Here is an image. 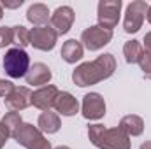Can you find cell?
I'll list each match as a JSON object with an SVG mask.
<instances>
[{
  "mask_svg": "<svg viewBox=\"0 0 151 149\" xmlns=\"http://www.w3.org/2000/svg\"><path fill=\"white\" fill-rule=\"evenodd\" d=\"M114 70H116V60L111 53H106L93 62H86L76 67V70L72 72V81L79 88H84L97 84L104 79H109L114 74Z\"/></svg>",
  "mask_w": 151,
  "mask_h": 149,
  "instance_id": "1",
  "label": "cell"
},
{
  "mask_svg": "<svg viewBox=\"0 0 151 149\" xmlns=\"http://www.w3.org/2000/svg\"><path fill=\"white\" fill-rule=\"evenodd\" d=\"M88 139L99 149H130V137L119 128H106L104 125H90Z\"/></svg>",
  "mask_w": 151,
  "mask_h": 149,
  "instance_id": "2",
  "label": "cell"
},
{
  "mask_svg": "<svg viewBox=\"0 0 151 149\" xmlns=\"http://www.w3.org/2000/svg\"><path fill=\"white\" fill-rule=\"evenodd\" d=\"M4 70L12 79L25 77L27 72L30 70V56L27 54V51L19 47L9 49L4 56Z\"/></svg>",
  "mask_w": 151,
  "mask_h": 149,
  "instance_id": "3",
  "label": "cell"
},
{
  "mask_svg": "<svg viewBox=\"0 0 151 149\" xmlns=\"http://www.w3.org/2000/svg\"><path fill=\"white\" fill-rule=\"evenodd\" d=\"M14 140L27 149H51L49 140L42 135L37 126L30 123H21V126L14 132Z\"/></svg>",
  "mask_w": 151,
  "mask_h": 149,
  "instance_id": "4",
  "label": "cell"
},
{
  "mask_svg": "<svg viewBox=\"0 0 151 149\" xmlns=\"http://www.w3.org/2000/svg\"><path fill=\"white\" fill-rule=\"evenodd\" d=\"M121 0H100L99 2V11H97V19L99 27L104 30H111L119 21V12H121Z\"/></svg>",
  "mask_w": 151,
  "mask_h": 149,
  "instance_id": "5",
  "label": "cell"
},
{
  "mask_svg": "<svg viewBox=\"0 0 151 149\" xmlns=\"http://www.w3.org/2000/svg\"><path fill=\"white\" fill-rule=\"evenodd\" d=\"M148 4L142 0H135L132 4H128L127 12H125V19H123V28L127 34H135L141 30L146 12H148Z\"/></svg>",
  "mask_w": 151,
  "mask_h": 149,
  "instance_id": "6",
  "label": "cell"
},
{
  "mask_svg": "<svg viewBox=\"0 0 151 149\" xmlns=\"http://www.w3.org/2000/svg\"><path fill=\"white\" fill-rule=\"evenodd\" d=\"M113 40V32L111 30H104L99 25L86 28L81 34V42L84 44V47L88 51H99L104 46H107Z\"/></svg>",
  "mask_w": 151,
  "mask_h": 149,
  "instance_id": "7",
  "label": "cell"
},
{
  "mask_svg": "<svg viewBox=\"0 0 151 149\" xmlns=\"http://www.w3.org/2000/svg\"><path fill=\"white\" fill-rule=\"evenodd\" d=\"M58 34L51 27H35L30 30V44L40 51H51L56 46Z\"/></svg>",
  "mask_w": 151,
  "mask_h": 149,
  "instance_id": "8",
  "label": "cell"
},
{
  "mask_svg": "<svg viewBox=\"0 0 151 149\" xmlns=\"http://www.w3.org/2000/svg\"><path fill=\"white\" fill-rule=\"evenodd\" d=\"M74 16L76 14H74V11H72V7H69V5H62V7H58V9L51 14V18H49L51 28H53L58 35L67 34V32L72 28Z\"/></svg>",
  "mask_w": 151,
  "mask_h": 149,
  "instance_id": "9",
  "label": "cell"
},
{
  "mask_svg": "<svg viewBox=\"0 0 151 149\" xmlns=\"http://www.w3.org/2000/svg\"><path fill=\"white\" fill-rule=\"evenodd\" d=\"M106 114V102L99 93H88L83 98V116L90 121H97Z\"/></svg>",
  "mask_w": 151,
  "mask_h": 149,
  "instance_id": "10",
  "label": "cell"
},
{
  "mask_svg": "<svg viewBox=\"0 0 151 149\" xmlns=\"http://www.w3.org/2000/svg\"><path fill=\"white\" fill-rule=\"evenodd\" d=\"M58 88L53 84H46L40 86L37 91L32 93V105L37 107L40 111H51V107H55V100L58 97Z\"/></svg>",
  "mask_w": 151,
  "mask_h": 149,
  "instance_id": "11",
  "label": "cell"
},
{
  "mask_svg": "<svg viewBox=\"0 0 151 149\" xmlns=\"http://www.w3.org/2000/svg\"><path fill=\"white\" fill-rule=\"evenodd\" d=\"M5 105L14 112L23 111V109H27L28 105H32V91H30V88H27V86L16 88V90L5 98Z\"/></svg>",
  "mask_w": 151,
  "mask_h": 149,
  "instance_id": "12",
  "label": "cell"
},
{
  "mask_svg": "<svg viewBox=\"0 0 151 149\" xmlns=\"http://www.w3.org/2000/svg\"><path fill=\"white\" fill-rule=\"evenodd\" d=\"M55 109L62 116H74L79 112V102L69 91H60L55 100Z\"/></svg>",
  "mask_w": 151,
  "mask_h": 149,
  "instance_id": "13",
  "label": "cell"
},
{
  "mask_svg": "<svg viewBox=\"0 0 151 149\" xmlns=\"http://www.w3.org/2000/svg\"><path fill=\"white\" fill-rule=\"evenodd\" d=\"M51 70L47 65L44 63H34L30 67V70L27 72L25 79H27V84H32V86H46L49 81H51Z\"/></svg>",
  "mask_w": 151,
  "mask_h": 149,
  "instance_id": "14",
  "label": "cell"
},
{
  "mask_svg": "<svg viewBox=\"0 0 151 149\" xmlns=\"http://www.w3.org/2000/svg\"><path fill=\"white\" fill-rule=\"evenodd\" d=\"M123 133H127L128 137H137L144 132V121L141 116H135V114H128L125 117H121L119 121V126H118Z\"/></svg>",
  "mask_w": 151,
  "mask_h": 149,
  "instance_id": "15",
  "label": "cell"
},
{
  "mask_svg": "<svg viewBox=\"0 0 151 149\" xmlns=\"http://www.w3.org/2000/svg\"><path fill=\"white\" fill-rule=\"evenodd\" d=\"M37 126L42 133H56L62 126V121H60V116L56 112L51 111H44L39 116Z\"/></svg>",
  "mask_w": 151,
  "mask_h": 149,
  "instance_id": "16",
  "label": "cell"
},
{
  "mask_svg": "<svg viewBox=\"0 0 151 149\" xmlns=\"http://www.w3.org/2000/svg\"><path fill=\"white\" fill-rule=\"evenodd\" d=\"M83 44L77 42L76 39H69L63 46H62V58L67 62V63H76L83 58Z\"/></svg>",
  "mask_w": 151,
  "mask_h": 149,
  "instance_id": "17",
  "label": "cell"
},
{
  "mask_svg": "<svg viewBox=\"0 0 151 149\" xmlns=\"http://www.w3.org/2000/svg\"><path fill=\"white\" fill-rule=\"evenodd\" d=\"M49 9L44 4H34L27 11V19L35 27H44V23L49 21Z\"/></svg>",
  "mask_w": 151,
  "mask_h": 149,
  "instance_id": "18",
  "label": "cell"
},
{
  "mask_svg": "<svg viewBox=\"0 0 151 149\" xmlns=\"http://www.w3.org/2000/svg\"><path fill=\"white\" fill-rule=\"evenodd\" d=\"M123 54H125L127 63H139V60L144 54V49L139 40H128L123 46Z\"/></svg>",
  "mask_w": 151,
  "mask_h": 149,
  "instance_id": "19",
  "label": "cell"
},
{
  "mask_svg": "<svg viewBox=\"0 0 151 149\" xmlns=\"http://www.w3.org/2000/svg\"><path fill=\"white\" fill-rule=\"evenodd\" d=\"M12 44H16L19 49L27 47L30 44V30L21 25L12 27Z\"/></svg>",
  "mask_w": 151,
  "mask_h": 149,
  "instance_id": "20",
  "label": "cell"
},
{
  "mask_svg": "<svg viewBox=\"0 0 151 149\" xmlns=\"http://www.w3.org/2000/svg\"><path fill=\"white\" fill-rule=\"evenodd\" d=\"M2 123L5 125V128L11 132V137H12V135H14V132L21 126V123H23V121H21V116H19L18 112L11 111V112H7V114L2 117Z\"/></svg>",
  "mask_w": 151,
  "mask_h": 149,
  "instance_id": "21",
  "label": "cell"
},
{
  "mask_svg": "<svg viewBox=\"0 0 151 149\" xmlns=\"http://www.w3.org/2000/svg\"><path fill=\"white\" fill-rule=\"evenodd\" d=\"M139 65H141V70L146 79H151V53H146L142 54V58L139 60Z\"/></svg>",
  "mask_w": 151,
  "mask_h": 149,
  "instance_id": "22",
  "label": "cell"
},
{
  "mask_svg": "<svg viewBox=\"0 0 151 149\" xmlns=\"http://www.w3.org/2000/svg\"><path fill=\"white\" fill-rule=\"evenodd\" d=\"M12 44V27H2L0 28V47H5Z\"/></svg>",
  "mask_w": 151,
  "mask_h": 149,
  "instance_id": "23",
  "label": "cell"
},
{
  "mask_svg": "<svg viewBox=\"0 0 151 149\" xmlns=\"http://www.w3.org/2000/svg\"><path fill=\"white\" fill-rule=\"evenodd\" d=\"M16 90V86L11 82V81H7V79H0V97L5 100L12 91Z\"/></svg>",
  "mask_w": 151,
  "mask_h": 149,
  "instance_id": "24",
  "label": "cell"
},
{
  "mask_svg": "<svg viewBox=\"0 0 151 149\" xmlns=\"http://www.w3.org/2000/svg\"><path fill=\"white\" fill-rule=\"evenodd\" d=\"M11 137V132L5 128V125L0 121V149L5 146V142H7V139Z\"/></svg>",
  "mask_w": 151,
  "mask_h": 149,
  "instance_id": "25",
  "label": "cell"
},
{
  "mask_svg": "<svg viewBox=\"0 0 151 149\" xmlns=\"http://www.w3.org/2000/svg\"><path fill=\"white\" fill-rule=\"evenodd\" d=\"M21 4H23V0H16V2H4L2 5L7 7V9H16V7H19Z\"/></svg>",
  "mask_w": 151,
  "mask_h": 149,
  "instance_id": "26",
  "label": "cell"
},
{
  "mask_svg": "<svg viewBox=\"0 0 151 149\" xmlns=\"http://www.w3.org/2000/svg\"><path fill=\"white\" fill-rule=\"evenodd\" d=\"M144 47H146V53H151V32L144 35Z\"/></svg>",
  "mask_w": 151,
  "mask_h": 149,
  "instance_id": "27",
  "label": "cell"
},
{
  "mask_svg": "<svg viewBox=\"0 0 151 149\" xmlns=\"http://www.w3.org/2000/svg\"><path fill=\"white\" fill-rule=\"evenodd\" d=\"M139 149H151V140H146V142H144Z\"/></svg>",
  "mask_w": 151,
  "mask_h": 149,
  "instance_id": "28",
  "label": "cell"
},
{
  "mask_svg": "<svg viewBox=\"0 0 151 149\" xmlns=\"http://www.w3.org/2000/svg\"><path fill=\"white\" fill-rule=\"evenodd\" d=\"M146 18H148V21H150V25H151V5L148 7V12H146Z\"/></svg>",
  "mask_w": 151,
  "mask_h": 149,
  "instance_id": "29",
  "label": "cell"
},
{
  "mask_svg": "<svg viewBox=\"0 0 151 149\" xmlns=\"http://www.w3.org/2000/svg\"><path fill=\"white\" fill-rule=\"evenodd\" d=\"M55 149H70V148H67V146H58V148H55Z\"/></svg>",
  "mask_w": 151,
  "mask_h": 149,
  "instance_id": "30",
  "label": "cell"
},
{
  "mask_svg": "<svg viewBox=\"0 0 151 149\" xmlns=\"http://www.w3.org/2000/svg\"><path fill=\"white\" fill-rule=\"evenodd\" d=\"M2 16H4V11H2V4H0V19H2Z\"/></svg>",
  "mask_w": 151,
  "mask_h": 149,
  "instance_id": "31",
  "label": "cell"
}]
</instances>
